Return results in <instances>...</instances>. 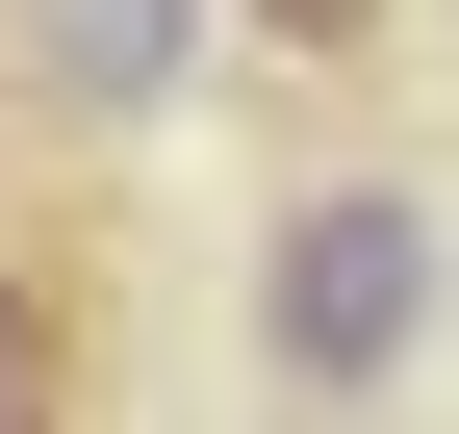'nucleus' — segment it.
I'll list each match as a JSON object with an SVG mask.
<instances>
[{"instance_id": "4", "label": "nucleus", "mask_w": 459, "mask_h": 434, "mask_svg": "<svg viewBox=\"0 0 459 434\" xmlns=\"http://www.w3.org/2000/svg\"><path fill=\"white\" fill-rule=\"evenodd\" d=\"M230 26H255V51H307V77H358V51L409 26V0H230Z\"/></svg>"}, {"instance_id": "3", "label": "nucleus", "mask_w": 459, "mask_h": 434, "mask_svg": "<svg viewBox=\"0 0 459 434\" xmlns=\"http://www.w3.org/2000/svg\"><path fill=\"white\" fill-rule=\"evenodd\" d=\"M51 409H77V282L0 256V434H51Z\"/></svg>"}, {"instance_id": "2", "label": "nucleus", "mask_w": 459, "mask_h": 434, "mask_svg": "<svg viewBox=\"0 0 459 434\" xmlns=\"http://www.w3.org/2000/svg\"><path fill=\"white\" fill-rule=\"evenodd\" d=\"M204 26H230V0H26V77H51V102H77V128H128V102H153V77H179V51H204Z\"/></svg>"}, {"instance_id": "1", "label": "nucleus", "mask_w": 459, "mask_h": 434, "mask_svg": "<svg viewBox=\"0 0 459 434\" xmlns=\"http://www.w3.org/2000/svg\"><path fill=\"white\" fill-rule=\"evenodd\" d=\"M409 333H434V204H409V179H307V204L255 230V384H281V409H383Z\"/></svg>"}]
</instances>
